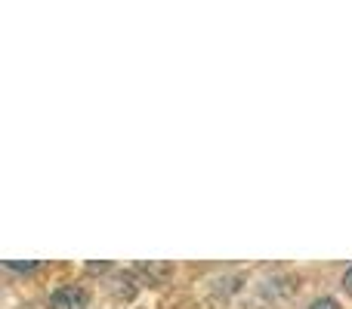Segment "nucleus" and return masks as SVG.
<instances>
[{
  "mask_svg": "<svg viewBox=\"0 0 352 309\" xmlns=\"http://www.w3.org/2000/svg\"><path fill=\"white\" fill-rule=\"evenodd\" d=\"M90 306V294L80 285H59L50 294V309H87Z\"/></svg>",
  "mask_w": 352,
  "mask_h": 309,
  "instance_id": "1",
  "label": "nucleus"
},
{
  "mask_svg": "<svg viewBox=\"0 0 352 309\" xmlns=\"http://www.w3.org/2000/svg\"><path fill=\"white\" fill-rule=\"evenodd\" d=\"M170 273H173V266H167V263H148V266H136L133 269L136 279H142V285H148V288L164 285V279Z\"/></svg>",
  "mask_w": 352,
  "mask_h": 309,
  "instance_id": "2",
  "label": "nucleus"
},
{
  "mask_svg": "<svg viewBox=\"0 0 352 309\" xmlns=\"http://www.w3.org/2000/svg\"><path fill=\"white\" fill-rule=\"evenodd\" d=\"M306 309H340V303L334 297H316Z\"/></svg>",
  "mask_w": 352,
  "mask_h": 309,
  "instance_id": "3",
  "label": "nucleus"
},
{
  "mask_svg": "<svg viewBox=\"0 0 352 309\" xmlns=\"http://www.w3.org/2000/svg\"><path fill=\"white\" fill-rule=\"evenodd\" d=\"M37 266H41V263H6L10 273H34Z\"/></svg>",
  "mask_w": 352,
  "mask_h": 309,
  "instance_id": "4",
  "label": "nucleus"
},
{
  "mask_svg": "<svg viewBox=\"0 0 352 309\" xmlns=\"http://www.w3.org/2000/svg\"><path fill=\"white\" fill-rule=\"evenodd\" d=\"M343 291L352 294V263L346 266V273H343Z\"/></svg>",
  "mask_w": 352,
  "mask_h": 309,
  "instance_id": "5",
  "label": "nucleus"
}]
</instances>
